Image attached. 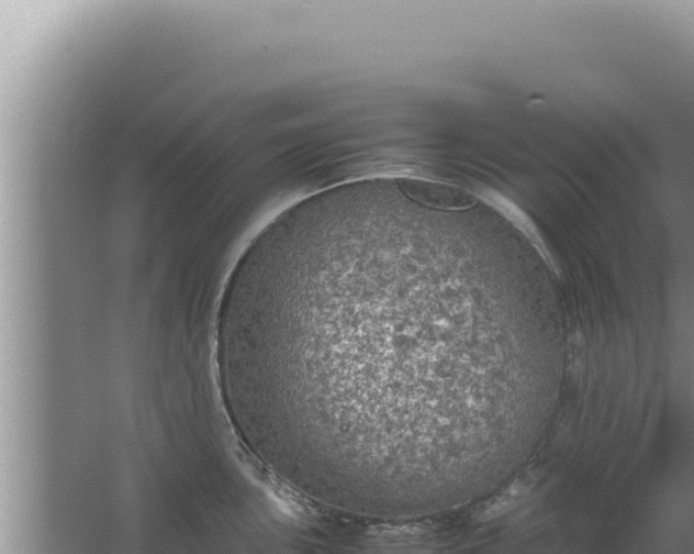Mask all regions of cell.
Here are the masks:
<instances>
[{
    "label": "cell",
    "instance_id": "7a4b0ae2",
    "mask_svg": "<svg viewBox=\"0 0 694 554\" xmlns=\"http://www.w3.org/2000/svg\"><path fill=\"white\" fill-rule=\"evenodd\" d=\"M527 479L523 478V480H517L507 487L497 498L492 500L489 507L486 506L482 511V516L490 519L506 510L527 488Z\"/></svg>",
    "mask_w": 694,
    "mask_h": 554
},
{
    "label": "cell",
    "instance_id": "6da1fadb",
    "mask_svg": "<svg viewBox=\"0 0 694 554\" xmlns=\"http://www.w3.org/2000/svg\"><path fill=\"white\" fill-rule=\"evenodd\" d=\"M410 240L369 231L320 289L301 333L316 424L360 496L432 495L449 428L436 385L443 321L411 295Z\"/></svg>",
    "mask_w": 694,
    "mask_h": 554
}]
</instances>
